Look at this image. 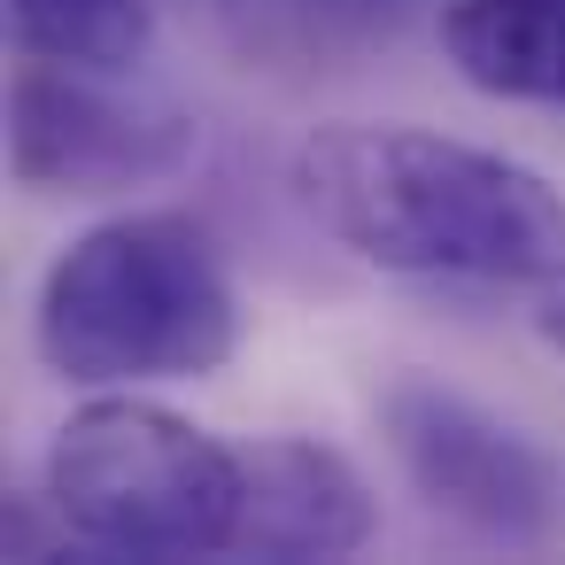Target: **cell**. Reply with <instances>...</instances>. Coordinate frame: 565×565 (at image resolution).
I'll list each match as a JSON object with an SVG mask.
<instances>
[{"mask_svg": "<svg viewBox=\"0 0 565 565\" xmlns=\"http://www.w3.org/2000/svg\"><path fill=\"white\" fill-rule=\"evenodd\" d=\"M287 179L318 233L372 271L503 287L565 264V194L534 163L426 125H318Z\"/></svg>", "mask_w": 565, "mask_h": 565, "instance_id": "1", "label": "cell"}, {"mask_svg": "<svg viewBox=\"0 0 565 565\" xmlns=\"http://www.w3.org/2000/svg\"><path fill=\"white\" fill-rule=\"evenodd\" d=\"M32 341L71 387L210 380L241 349V295L202 217L125 210L47 264Z\"/></svg>", "mask_w": 565, "mask_h": 565, "instance_id": "2", "label": "cell"}, {"mask_svg": "<svg viewBox=\"0 0 565 565\" xmlns=\"http://www.w3.org/2000/svg\"><path fill=\"white\" fill-rule=\"evenodd\" d=\"M47 511L109 557H217L241 534V449L132 387H102L47 441Z\"/></svg>", "mask_w": 565, "mask_h": 565, "instance_id": "3", "label": "cell"}, {"mask_svg": "<svg viewBox=\"0 0 565 565\" xmlns=\"http://www.w3.org/2000/svg\"><path fill=\"white\" fill-rule=\"evenodd\" d=\"M380 434H387L403 480L418 488V503L434 519L465 526L472 542L542 550L557 534V480H550L542 449L519 426H503L495 411H480L472 395L403 372L380 387Z\"/></svg>", "mask_w": 565, "mask_h": 565, "instance_id": "4", "label": "cell"}, {"mask_svg": "<svg viewBox=\"0 0 565 565\" xmlns=\"http://www.w3.org/2000/svg\"><path fill=\"white\" fill-rule=\"evenodd\" d=\"M194 156V125L102 94L86 71L32 63L9 86V163L32 194H117L171 179Z\"/></svg>", "mask_w": 565, "mask_h": 565, "instance_id": "5", "label": "cell"}, {"mask_svg": "<svg viewBox=\"0 0 565 565\" xmlns=\"http://www.w3.org/2000/svg\"><path fill=\"white\" fill-rule=\"evenodd\" d=\"M380 526L364 472L310 434H271L241 449V557H349Z\"/></svg>", "mask_w": 565, "mask_h": 565, "instance_id": "6", "label": "cell"}, {"mask_svg": "<svg viewBox=\"0 0 565 565\" xmlns=\"http://www.w3.org/2000/svg\"><path fill=\"white\" fill-rule=\"evenodd\" d=\"M441 55L488 102H565V0H449Z\"/></svg>", "mask_w": 565, "mask_h": 565, "instance_id": "7", "label": "cell"}, {"mask_svg": "<svg viewBox=\"0 0 565 565\" xmlns=\"http://www.w3.org/2000/svg\"><path fill=\"white\" fill-rule=\"evenodd\" d=\"M9 40L24 63L125 78L132 63H148L156 17L148 0H9Z\"/></svg>", "mask_w": 565, "mask_h": 565, "instance_id": "8", "label": "cell"}, {"mask_svg": "<svg viewBox=\"0 0 565 565\" xmlns=\"http://www.w3.org/2000/svg\"><path fill=\"white\" fill-rule=\"evenodd\" d=\"M534 333L565 356V264H557V271H542V287H534Z\"/></svg>", "mask_w": 565, "mask_h": 565, "instance_id": "9", "label": "cell"}]
</instances>
